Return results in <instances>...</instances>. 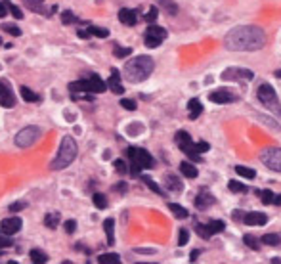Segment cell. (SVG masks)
<instances>
[{
  "instance_id": "cell-1",
  "label": "cell",
  "mask_w": 281,
  "mask_h": 264,
  "mask_svg": "<svg viewBox=\"0 0 281 264\" xmlns=\"http://www.w3.org/2000/svg\"><path fill=\"white\" fill-rule=\"evenodd\" d=\"M266 33L257 25H241L235 27L224 37V46L230 52H257L264 48Z\"/></svg>"
},
{
  "instance_id": "cell-2",
  "label": "cell",
  "mask_w": 281,
  "mask_h": 264,
  "mask_svg": "<svg viewBox=\"0 0 281 264\" xmlns=\"http://www.w3.org/2000/svg\"><path fill=\"white\" fill-rule=\"evenodd\" d=\"M155 69V62L149 56H138L128 60L125 64V77L128 82H144L149 79V75Z\"/></svg>"
},
{
  "instance_id": "cell-3",
  "label": "cell",
  "mask_w": 281,
  "mask_h": 264,
  "mask_svg": "<svg viewBox=\"0 0 281 264\" xmlns=\"http://www.w3.org/2000/svg\"><path fill=\"white\" fill-rule=\"evenodd\" d=\"M77 153L78 145L73 140V136H63L62 144H60V152L55 155V159L50 163V168L52 170H62V168L69 167L71 163L77 159Z\"/></svg>"
},
{
  "instance_id": "cell-4",
  "label": "cell",
  "mask_w": 281,
  "mask_h": 264,
  "mask_svg": "<svg viewBox=\"0 0 281 264\" xmlns=\"http://www.w3.org/2000/svg\"><path fill=\"white\" fill-rule=\"evenodd\" d=\"M126 155L130 159V172L132 174H140L142 170L153 167V157L142 148H128Z\"/></svg>"
},
{
  "instance_id": "cell-5",
  "label": "cell",
  "mask_w": 281,
  "mask_h": 264,
  "mask_svg": "<svg viewBox=\"0 0 281 264\" xmlns=\"http://www.w3.org/2000/svg\"><path fill=\"white\" fill-rule=\"evenodd\" d=\"M257 96H258V100H260V104L264 105L266 109H270V111L275 113V115H281L279 98H277V94H275V90H273L272 84L262 82L257 90Z\"/></svg>"
},
{
  "instance_id": "cell-6",
  "label": "cell",
  "mask_w": 281,
  "mask_h": 264,
  "mask_svg": "<svg viewBox=\"0 0 281 264\" xmlns=\"http://www.w3.org/2000/svg\"><path fill=\"white\" fill-rule=\"evenodd\" d=\"M40 134L42 130L39 127H25L21 128L19 132L16 134V145L17 148H31L33 144H37L40 140Z\"/></svg>"
},
{
  "instance_id": "cell-7",
  "label": "cell",
  "mask_w": 281,
  "mask_h": 264,
  "mask_svg": "<svg viewBox=\"0 0 281 264\" xmlns=\"http://www.w3.org/2000/svg\"><path fill=\"white\" fill-rule=\"evenodd\" d=\"M174 142L178 144V148L186 153L187 157H191L193 161H201V155L197 153V145L193 144V140H191V136H189L187 132L178 130V132H176V136H174Z\"/></svg>"
},
{
  "instance_id": "cell-8",
  "label": "cell",
  "mask_w": 281,
  "mask_h": 264,
  "mask_svg": "<svg viewBox=\"0 0 281 264\" xmlns=\"http://www.w3.org/2000/svg\"><path fill=\"white\" fill-rule=\"evenodd\" d=\"M260 161L273 172H281V148H266L260 152Z\"/></svg>"
},
{
  "instance_id": "cell-9",
  "label": "cell",
  "mask_w": 281,
  "mask_h": 264,
  "mask_svg": "<svg viewBox=\"0 0 281 264\" xmlns=\"http://www.w3.org/2000/svg\"><path fill=\"white\" fill-rule=\"evenodd\" d=\"M222 80H252L255 73L250 69H243V67H228L222 71Z\"/></svg>"
},
{
  "instance_id": "cell-10",
  "label": "cell",
  "mask_w": 281,
  "mask_h": 264,
  "mask_svg": "<svg viewBox=\"0 0 281 264\" xmlns=\"http://www.w3.org/2000/svg\"><path fill=\"white\" fill-rule=\"evenodd\" d=\"M164 39H166V31L163 27H157V25L148 27V31H146V46L148 48H157Z\"/></svg>"
},
{
  "instance_id": "cell-11",
  "label": "cell",
  "mask_w": 281,
  "mask_h": 264,
  "mask_svg": "<svg viewBox=\"0 0 281 264\" xmlns=\"http://www.w3.org/2000/svg\"><path fill=\"white\" fill-rule=\"evenodd\" d=\"M0 105L6 107V109L16 107V96H14L12 86H10L6 80H0Z\"/></svg>"
},
{
  "instance_id": "cell-12",
  "label": "cell",
  "mask_w": 281,
  "mask_h": 264,
  "mask_svg": "<svg viewBox=\"0 0 281 264\" xmlns=\"http://www.w3.org/2000/svg\"><path fill=\"white\" fill-rule=\"evenodd\" d=\"M23 226V220L19 216H10V218H4L0 222V232L6 233V236H16Z\"/></svg>"
},
{
  "instance_id": "cell-13",
  "label": "cell",
  "mask_w": 281,
  "mask_h": 264,
  "mask_svg": "<svg viewBox=\"0 0 281 264\" xmlns=\"http://www.w3.org/2000/svg\"><path fill=\"white\" fill-rule=\"evenodd\" d=\"M209 100L214 102V104H230V102H235L237 98L230 90H226V88H218V90H214V92L209 94Z\"/></svg>"
},
{
  "instance_id": "cell-14",
  "label": "cell",
  "mask_w": 281,
  "mask_h": 264,
  "mask_svg": "<svg viewBox=\"0 0 281 264\" xmlns=\"http://www.w3.org/2000/svg\"><path fill=\"white\" fill-rule=\"evenodd\" d=\"M214 195H212L211 192H207V190H201V192L197 193L195 197V207L199 209V211H205V209H209L214 205Z\"/></svg>"
},
{
  "instance_id": "cell-15",
  "label": "cell",
  "mask_w": 281,
  "mask_h": 264,
  "mask_svg": "<svg viewBox=\"0 0 281 264\" xmlns=\"http://www.w3.org/2000/svg\"><path fill=\"white\" fill-rule=\"evenodd\" d=\"M86 82H88V92L90 94H102V92H105V88H107V84L98 75H94V73L86 79Z\"/></svg>"
},
{
  "instance_id": "cell-16",
  "label": "cell",
  "mask_w": 281,
  "mask_h": 264,
  "mask_svg": "<svg viewBox=\"0 0 281 264\" xmlns=\"http://www.w3.org/2000/svg\"><path fill=\"white\" fill-rule=\"evenodd\" d=\"M243 222L249 226H264L268 222V216L264 213H257V211H252V213H247V215L243 216Z\"/></svg>"
},
{
  "instance_id": "cell-17",
  "label": "cell",
  "mask_w": 281,
  "mask_h": 264,
  "mask_svg": "<svg viewBox=\"0 0 281 264\" xmlns=\"http://www.w3.org/2000/svg\"><path fill=\"white\" fill-rule=\"evenodd\" d=\"M107 86H109V90L113 94H123L125 92V86L121 84V73L117 69H111V77L107 80Z\"/></svg>"
},
{
  "instance_id": "cell-18",
  "label": "cell",
  "mask_w": 281,
  "mask_h": 264,
  "mask_svg": "<svg viewBox=\"0 0 281 264\" xmlns=\"http://www.w3.org/2000/svg\"><path fill=\"white\" fill-rule=\"evenodd\" d=\"M164 186H166V190L172 193H178L182 192V188H184V184L180 182V178L176 174H164Z\"/></svg>"
},
{
  "instance_id": "cell-19",
  "label": "cell",
  "mask_w": 281,
  "mask_h": 264,
  "mask_svg": "<svg viewBox=\"0 0 281 264\" xmlns=\"http://www.w3.org/2000/svg\"><path fill=\"white\" fill-rule=\"evenodd\" d=\"M119 21L125 25H136V21H138V14H136V10H128V8H123L121 12H119Z\"/></svg>"
},
{
  "instance_id": "cell-20",
  "label": "cell",
  "mask_w": 281,
  "mask_h": 264,
  "mask_svg": "<svg viewBox=\"0 0 281 264\" xmlns=\"http://www.w3.org/2000/svg\"><path fill=\"white\" fill-rule=\"evenodd\" d=\"M187 109H189V119L195 121V119H199V115L203 113V105H201V102H199L197 98H193V100H189Z\"/></svg>"
},
{
  "instance_id": "cell-21",
  "label": "cell",
  "mask_w": 281,
  "mask_h": 264,
  "mask_svg": "<svg viewBox=\"0 0 281 264\" xmlns=\"http://www.w3.org/2000/svg\"><path fill=\"white\" fill-rule=\"evenodd\" d=\"M103 230H105V236H107V245H113L115 243V220L105 218L103 220Z\"/></svg>"
},
{
  "instance_id": "cell-22",
  "label": "cell",
  "mask_w": 281,
  "mask_h": 264,
  "mask_svg": "<svg viewBox=\"0 0 281 264\" xmlns=\"http://www.w3.org/2000/svg\"><path fill=\"white\" fill-rule=\"evenodd\" d=\"M60 220H62V215H60L58 211H52V213H48V215L44 216V226L50 228V230H55L58 224H60Z\"/></svg>"
},
{
  "instance_id": "cell-23",
  "label": "cell",
  "mask_w": 281,
  "mask_h": 264,
  "mask_svg": "<svg viewBox=\"0 0 281 264\" xmlns=\"http://www.w3.org/2000/svg\"><path fill=\"white\" fill-rule=\"evenodd\" d=\"M260 243L270 245V247H277V245H281V233H266L260 238Z\"/></svg>"
},
{
  "instance_id": "cell-24",
  "label": "cell",
  "mask_w": 281,
  "mask_h": 264,
  "mask_svg": "<svg viewBox=\"0 0 281 264\" xmlns=\"http://www.w3.org/2000/svg\"><path fill=\"white\" fill-rule=\"evenodd\" d=\"M157 4L163 10H166V14H171V16H176L178 14V4L172 2V0H157Z\"/></svg>"
},
{
  "instance_id": "cell-25",
  "label": "cell",
  "mask_w": 281,
  "mask_h": 264,
  "mask_svg": "<svg viewBox=\"0 0 281 264\" xmlns=\"http://www.w3.org/2000/svg\"><path fill=\"white\" fill-rule=\"evenodd\" d=\"M25 8H29L31 12L42 14L44 12V0H23Z\"/></svg>"
},
{
  "instance_id": "cell-26",
  "label": "cell",
  "mask_w": 281,
  "mask_h": 264,
  "mask_svg": "<svg viewBox=\"0 0 281 264\" xmlns=\"http://www.w3.org/2000/svg\"><path fill=\"white\" fill-rule=\"evenodd\" d=\"M29 258H31L35 264H44L48 262V255L44 251H40V249H33L31 253H29Z\"/></svg>"
},
{
  "instance_id": "cell-27",
  "label": "cell",
  "mask_w": 281,
  "mask_h": 264,
  "mask_svg": "<svg viewBox=\"0 0 281 264\" xmlns=\"http://www.w3.org/2000/svg\"><path fill=\"white\" fill-rule=\"evenodd\" d=\"M98 262L100 264H119L121 262V256L117 253H105V255L98 256Z\"/></svg>"
},
{
  "instance_id": "cell-28",
  "label": "cell",
  "mask_w": 281,
  "mask_h": 264,
  "mask_svg": "<svg viewBox=\"0 0 281 264\" xmlns=\"http://www.w3.org/2000/svg\"><path fill=\"white\" fill-rule=\"evenodd\" d=\"M168 209L172 211V215L176 216V218H180V220H184V218H187V216H189L187 209L180 207V205H176V203H168Z\"/></svg>"
},
{
  "instance_id": "cell-29",
  "label": "cell",
  "mask_w": 281,
  "mask_h": 264,
  "mask_svg": "<svg viewBox=\"0 0 281 264\" xmlns=\"http://www.w3.org/2000/svg\"><path fill=\"white\" fill-rule=\"evenodd\" d=\"M180 170H182V174L187 176V178H197V168L191 165V163H187L184 161L182 165H180Z\"/></svg>"
},
{
  "instance_id": "cell-30",
  "label": "cell",
  "mask_w": 281,
  "mask_h": 264,
  "mask_svg": "<svg viewBox=\"0 0 281 264\" xmlns=\"http://www.w3.org/2000/svg\"><path fill=\"white\" fill-rule=\"evenodd\" d=\"M19 90H21V98H23L25 102H40V96L37 94V92H33L31 88L21 86Z\"/></svg>"
},
{
  "instance_id": "cell-31",
  "label": "cell",
  "mask_w": 281,
  "mask_h": 264,
  "mask_svg": "<svg viewBox=\"0 0 281 264\" xmlns=\"http://www.w3.org/2000/svg\"><path fill=\"white\" fill-rule=\"evenodd\" d=\"M235 172L239 176H243V178H247V180H250V178L257 176V172H255L252 168H247V167H243V165H237V167H235Z\"/></svg>"
},
{
  "instance_id": "cell-32",
  "label": "cell",
  "mask_w": 281,
  "mask_h": 264,
  "mask_svg": "<svg viewBox=\"0 0 281 264\" xmlns=\"http://www.w3.org/2000/svg\"><path fill=\"white\" fill-rule=\"evenodd\" d=\"M142 180H144V182H146V186H148L149 190H151V192H155V193H159V195H166V193L163 192V190H161V186L159 184H155V182H153V180H151V178H148V176H144V178H142Z\"/></svg>"
},
{
  "instance_id": "cell-33",
  "label": "cell",
  "mask_w": 281,
  "mask_h": 264,
  "mask_svg": "<svg viewBox=\"0 0 281 264\" xmlns=\"http://www.w3.org/2000/svg\"><path fill=\"white\" fill-rule=\"evenodd\" d=\"M92 201H94V205H96L98 209H105V207H107V197H105L103 193H94Z\"/></svg>"
},
{
  "instance_id": "cell-34",
  "label": "cell",
  "mask_w": 281,
  "mask_h": 264,
  "mask_svg": "<svg viewBox=\"0 0 281 264\" xmlns=\"http://www.w3.org/2000/svg\"><path fill=\"white\" fill-rule=\"evenodd\" d=\"M224 228H226V224H224L222 220H211V222H209V230H211L212 233L224 232Z\"/></svg>"
},
{
  "instance_id": "cell-35",
  "label": "cell",
  "mask_w": 281,
  "mask_h": 264,
  "mask_svg": "<svg viewBox=\"0 0 281 264\" xmlns=\"http://www.w3.org/2000/svg\"><path fill=\"white\" fill-rule=\"evenodd\" d=\"M90 33H92L94 37H100V39H107L109 37V29H105V27H90Z\"/></svg>"
},
{
  "instance_id": "cell-36",
  "label": "cell",
  "mask_w": 281,
  "mask_h": 264,
  "mask_svg": "<svg viewBox=\"0 0 281 264\" xmlns=\"http://www.w3.org/2000/svg\"><path fill=\"white\" fill-rule=\"evenodd\" d=\"M258 195H260V201H262L264 205H270V203H273V197H275V193L270 192V190H264V192H258Z\"/></svg>"
},
{
  "instance_id": "cell-37",
  "label": "cell",
  "mask_w": 281,
  "mask_h": 264,
  "mask_svg": "<svg viewBox=\"0 0 281 264\" xmlns=\"http://www.w3.org/2000/svg\"><path fill=\"white\" fill-rule=\"evenodd\" d=\"M62 21H63V23H65V25L78 23V17L75 16L73 12H69V10H67V12H63V14H62Z\"/></svg>"
},
{
  "instance_id": "cell-38",
  "label": "cell",
  "mask_w": 281,
  "mask_h": 264,
  "mask_svg": "<svg viewBox=\"0 0 281 264\" xmlns=\"http://www.w3.org/2000/svg\"><path fill=\"white\" fill-rule=\"evenodd\" d=\"M243 241H245V245H247V247H250L252 251H258V249H260V243H258V240L255 238V236H245V238H243Z\"/></svg>"
},
{
  "instance_id": "cell-39",
  "label": "cell",
  "mask_w": 281,
  "mask_h": 264,
  "mask_svg": "<svg viewBox=\"0 0 281 264\" xmlns=\"http://www.w3.org/2000/svg\"><path fill=\"white\" fill-rule=\"evenodd\" d=\"M195 232L201 236V238H205V240H209L212 236V232L209 230V224H197L195 226Z\"/></svg>"
},
{
  "instance_id": "cell-40",
  "label": "cell",
  "mask_w": 281,
  "mask_h": 264,
  "mask_svg": "<svg viewBox=\"0 0 281 264\" xmlns=\"http://www.w3.org/2000/svg\"><path fill=\"white\" fill-rule=\"evenodd\" d=\"M4 4L8 6V10H10V12H12V16L16 17V19H21V17H23V12H21V10L17 8L16 4H12L10 0H4Z\"/></svg>"
},
{
  "instance_id": "cell-41",
  "label": "cell",
  "mask_w": 281,
  "mask_h": 264,
  "mask_svg": "<svg viewBox=\"0 0 281 264\" xmlns=\"http://www.w3.org/2000/svg\"><path fill=\"white\" fill-rule=\"evenodd\" d=\"M228 188H230V192H249L247 186L241 184V182H235V180H232V182L228 184Z\"/></svg>"
},
{
  "instance_id": "cell-42",
  "label": "cell",
  "mask_w": 281,
  "mask_h": 264,
  "mask_svg": "<svg viewBox=\"0 0 281 264\" xmlns=\"http://www.w3.org/2000/svg\"><path fill=\"white\" fill-rule=\"evenodd\" d=\"M2 29H4L6 33H10V35H14V37H21V29H19L17 25L6 23V25H2Z\"/></svg>"
},
{
  "instance_id": "cell-43",
  "label": "cell",
  "mask_w": 281,
  "mask_h": 264,
  "mask_svg": "<svg viewBox=\"0 0 281 264\" xmlns=\"http://www.w3.org/2000/svg\"><path fill=\"white\" fill-rule=\"evenodd\" d=\"M187 240H189V232H187L186 228H182L178 233V245L180 247H184V245H187Z\"/></svg>"
},
{
  "instance_id": "cell-44",
  "label": "cell",
  "mask_w": 281,
  "mask_h": 264,
  "mask_svg": "<svg viewBox=\"0 0 281 264\" xmlns=\"http://www.w3.org/2000/svg\"><path fill=\"white\" fill-rule=\"evenodd\" d=\"M113 54L117 57H126V56H130L132 54V48H121V46H115V50H113Z\"/></svg>"
},
{
  "instance_id": "cell-45",
  "label": "cell",
  "mask_w": 281,
  "mask_h": 264,
  "mask_svg": "<svg viewBox=\"0 0 281 264\" xmlns=\"http://www.w3.org/2000/svg\"><path fill=\"white\" fill-rule=\"evenodd\" d=\"M157 16H159V10H157V6H151L149 12L146 14V21H148V23H153V21L157 19Z\"/></svg>"
},
{
  "instance_id": "cell-46",
  "label": "cell",
  "mask_w": 281,
  "mask_h": 264,
  "mask_svg": "<svg viewBox=\"0 0 281 264\" xmlns=\"http://www.w3.org/2000/svg\"><path fill=\"white\" fill-rule=\"evenodd\" d=\"M27 207V201H16V203H12L8 207L10 213H17V211H23Z\"/></svg>"
},
{
  "instance_id": "cell-47",
  "label": "cell",
  "mask_w": 281,
  "mask_h": 264,
  "mask_svg": "<svg viewBox=\"0 0 281 264\" xmlns=\"http://www.w3.org/2000/svg\"><path fill=\"white\" fill-rule=\"evenodd\" d=\"M14 245V241H12V236H6L4 233V238H0V249H8Z\"/></svg>"
},
{
  "instance_id": "cell-48",
  "label": "cell",
  "mask_w": 281,
  "mask_h": 264,
  "mask_svg": "<svg viewBox=\"0 0 281 264\" xmlns=\"http://www.w3.org/2000/svg\"><path fill=\"white\" fill-rule=\"evenodd\" d=\"M121 105L128 111H136V102L134 100H121Z\"/></svg>"
},
{
  "instance_id": "cell-49",
  "label": "cell",
  "mask_w": 281,
  "mask_h": 264,
  "mask_svg": "<svg viewBox=\"0 0 281 264\" xmlns=\"http://www.w3.org/2000/svg\"><path fill=\"white\" fill-rule=\"evenodd\" d=\"M115 168H117L119 174H126V170H128V168H126V163L125 161H121V159L115 161Z\"/></svg>"
},
{
  "instance_id": "cell-50",
  "label": "cell",
  "mask_w": 281,
  "mask_h": 264,
  "mask_svg": "<svg viewBox=\"0 0 281 264\" xmlns=\"http://www.w3.org/2000/svg\"><path fill=\"white\" fill-rule=\"evenodd\" d=\"M63 226H65V232L67 233H75V230H77V222L75 220H67Z\"/></svg>"
},
{
  "instance_id": "cell-51",
  "label": "cell",
  "mask_w": 281,
  "mask_h": 264,
  "mask_svg": "<svg viewBox=\"0 0 281 264\" xmlns=\"http://www.w3.org/2000/svg\"><path fill=\"white\" fill-rule=\"evenodd\" d=\"M197 152H201V153H205V152H209L211 150V145L207 144V142H197Z\"/></svg>"
},
{
  "instance_id": "cell-52",
  "label": "cell",
  "mask_w": 281,
  "mask_h": 264,
  "mask_svg": "<svg viewBox=\"0 0 281 264\" xmlns=\"http://www.w3.org/2000/svg\"><path fill=\"white\" fill-rule=\"evenodd\" d=\"M77 35H78V39H88V37H92V33H90V29H78L77 31Z\"/></svg>"
},
{
  "instance_id": "cell-53",
  "label": "cell",
  "mask_w": 281,
  "mask_h": 264,
  "mask_svg": "<svg viewBox=\"0 0 281 264\" xmlns=\"http://www.w3.org/2000/svg\"><path fill=\"white\" fill-rule=\"evenodd\" d=\"M136 253L138 255H155V249H136Z\"/></svg>"
},
{
  "instance_id": "cell-54",
  "label": "cell",
  "mask_w": 281,
  "mask_h": 264,
  "mask_svg": "<svg viewBox=\"0 0 281 264\" xmlns=\"http://www.w3.org/2000/svg\"><path fill=\"white\" fill-rule=\"evenodd\" d=\"M6 8H8V6H6L4 2H0V17H4L6 14H8V12H6Z\"/></svg>"
},
{
  "instance_id": "cell-55",
  "label": "cell",
  "mask_w": 281,
  "mask_h": 264,
  "mask_svg": "<svg viewBox=\"0 0 281 264\" xmlns=\"http://www.w3.org/2000/svg\"><path fill=\"white\" fill-rule=\"evenodd\" d=\"M243 216H245V215H243L241 211H234V218H235V220H243Z\"/></svg>"
},
{
  "instance_id": "cell-56",
  "label": "cell",
  "mask_w": 281,
  "mask_h": 264,
  "mask_svg": "<svg viewBox=\"0 0 281 264\" xmlns=\"http://www.w3.org/2000/svg\"><path fill=\"white\" fill-rule=\"evenodd\" d=\"M197 256H199V251L195 249V251H191V256H189V260H191V262H195Z\"/></svg>"
},
{
  "instance_id": "cell-57",
  "label": "cell",
  "mask_w": 281,
  "mask_h": 264,
  "mask_svg": "<svg viewBox=\"0 0 281 264\" xmlns=\"http://www.w3.org/2000/svg\"><path fill=\"white\" fill-rule=\"evenodd\" d=\"M115 190H119V192H126V184H125V182H123V184L115 186Z\"/></svg>"
},
{
  "instance_id": "cell-58",
  "label": "cell",
  "mask_w": 281,
  "mask_h": 264,
  "mask_svg": "<svg viewBox=\"0 0 281 264\" xmlns=\"http://www.w3.org/2000/svg\"><path fill=\"white\" fill-rule=\"evenodd\" d=\"M273 205H281V195H275L273 197Z\"/></svg>"
},
{
  "instance_id": "cell-59",
  "label": "cell",
  "mask_w": 281,
  "mask_h": 264,
  "mask_svg": "<svg viewBox=\"0 0 281 264\" xmlns=\"http://www.w3.org/2000/svg\"><path fill=\"white\" fill-rule=\"evenodd\" d=\"M275 77H277V79H281V69H277V71H275Z\"/></svg>"
},
{
  "instance_id": "cell-60",
  "label": "cell",
  "mask_w": 281,
  "mask_h": 264,
  "mask_svg": "<svg viewBox=\"0 0 281 264\" xmlns=\"http://www.w3.org/2000/svg\"><path fill=\"white\" fill-rule=\"evenodd\" d=\"M0 44H2V39H0Z\"/></svg>"
}]
</instances>
